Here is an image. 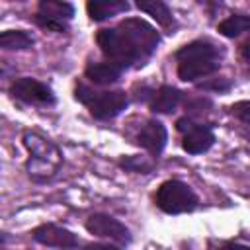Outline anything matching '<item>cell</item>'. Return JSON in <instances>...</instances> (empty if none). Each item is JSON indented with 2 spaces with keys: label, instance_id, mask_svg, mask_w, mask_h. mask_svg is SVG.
<instances>
[{
  "label": "cell",
  "instance_id": "obj_4",
  "mask_svg": "<svg viewBox=\"0 0 250 250\" xmlns=\"http://www.w3.org/2000/svg\"><path fill=\"white\" fill-rule=\"evenodd\" d=\"M74 98L88 105L90 115L100 121H109L117 117L129 104V98L123 90H109V92H94L86 88L84 84H78L74 88Z\"/></svg>",
  "mask_w": 250,
  "mask_h": 250
},
{
  "label": "cell",
  "instance_id": "obj_13",
  "mask_svg": "<svg viewBox=\"0 0 250 250\" xmlns=\"http://www.w3.org/2000/svg\"><path fill=\"white\" fill-rule=\"evenodd\" d=\"M121 72L123 68L105 61V62H88L86 68H84V74L90 82L98 84V86H107V84H113L121 78Z\"/></svg>",
  "mask_w": 250,
  "mask_h": 250
},
{
  "label": "cell",
  "instance_id": "obj_18",
  "mask_svg": "<svg viewBox=\"0 0 250 250\" xmlns=\"http://www.w3.org/2000/svg\"><path fill=\"white\" fill-rule=\"evenodd\" d=\"M119 166L127 172H135V174H148L154 168V162L146 160L145 156H123L119 158Z\"/></svg>",
  "mask_w": 250,
  "mask_h": 250
},
{
  "label": "cell",
  "instance_id": "obj_16",
  "mask_svg": "<svg viewBox=\"0 0 250 250\" xmlns=\"http://www.w3.org/2000/svg\"><path fill=\"white\" fill-rule=\"evenodd\" d=\"M217 31L223 37H227V39H234V37L250 31V16H246V14H232L227 20L219 21Z\"/></svg>",
  "mask_w": 250,
  "mask_h": 250
},
{
  "label": "cell",
  "instance_id": "obj_8",
  "mask_svg": "<svg viewBox=\"0 0 250 250\" xmlns=\"http://www.w3.org/2000/svg\"><path fill=\"white\" fill-rule=\"evenodd\" d=\"M8 92L14 100H20L23 104H33V105H55L57 104V96L53 88L31 76L16 78L10 84Z\"/></svg>",
  "mask_w": 250,
  "mask_h": 250
},
{
  "label": "cell",
  "instance_id": "obj_2",
  "mask_svg": "<svg viewBox=\"0 0 250 250\" xmlns=\"http://www.w3.org/2000/svg\"><path fill=\"white\" fill-rule=\"evenodd\" d=\"M21 143L29 154L25 160V172L29 180L35 184L51 182L62 166V152L59 145L37 131H25L21 135Z\"/></svg>",
  "mask_w": 250,
  "mask_h": 250
},
{
  "label": "cell",
  "instance_id": "obj_23",
  "mask_svg": "<svg viewBox=\"0 0 250 250\" xmlns=\"http://www.w3.org/2000/svg\"><path fill=\"white\" fill-rule=\"evenodd\" d=\"M242 57H244L246 61H250V41L242 45Z\"/></svg>",
  "mask_w": 250,
  "mask_h": 250
},
{
  "label": "cell",
  "instance_id": "obj_1",
  "mask_svg": "<svg viewBox=\"0 0 250 250\" xmlns=\"http://www.w3.org/2000/svg\"><path fill=\"white\" fill-rule=\"evenodd\" d=\"M96 43L109 62L129 68L143 66L160 45V33L143 18H125L115 27L100 29Z\"/></svg>",
  "mask_w": 250,
  "mask_h": 250
},
{
  "label": "cell",
  "instance_id": "obj_9",
  "mask_svg": "<svg viewBox=\"0 0 250 250\" xmlns=\"http://www.w3.org/2000/svg\"><path fill=\"white\" fill-rule=\"evenodd\" d=\"M86 230L94 236L100 238H109L117 244H129L131 242V230L115 217L105 215V213H92L86 223H84Z\"/></svg>",
  "mask_w": 250,
  "mask_h": 250
},
{
  "label": "cell",
  "instance_id": "obj_17",
  "mask_svg": "<svg viewBox=\"0 0 250 250\" xmlns=\"http://www.w3.org/2000/svg\"><path fill=\"white\" fill-rule=\"evenodd\" d=\"M35 43V39L31 37V33L23 31V29H6L0 33V47L4 51H21V49H29Z\"/></svg>",
  "mask_w": 250,
  "mask_h": 250
},
{
  "label": "cell",
  "instance_id": "obj_20",
  "mask_svg": "<svg viewBox=\"0 0 250 250\" xmlns=\"http://www.w3.org/2000/svg\"><path fill=\"white\" fill-rule=\"evenodd\" d=\"M201 90H215V92H227L230 90V82L229 80H215V82H205L199 84Z\"/></svg>",
  "mask_w": 250,
  "mask_h": 250
},
{
  "label": "cell",
  "instance_id": "obj_10",
  "mask_svg": "<svg viewBox=\"0 0 250 250\" xmlns=\"http://www.w3.org/2000/svg\"><path fill=\"white\" fill-rule=\"evenodd\" d=\"M31 236L35 242H39L43 246H55V248H62V250H70V248H76L80 244L78 236L72 230L59 227V225H53V223L39 225L37 229H33Z\"/></svg>",
  "mask_w": 250,
  "mask_h": 250
},
{
  "label": "cell",
  "instance_id": "obj_7",
  "mask_svg": "<svg viewBox=\"0 0 250 250\" xmlns=\"http://www.w3.org/2000/svg\"><path fill=\"white\" fill-rule=\"evenodd\" d=\"M74 16V6L70 2H61V0H39L37 4V14L33 16V21L55 33H64L68 31V21Z\"/></svg>",
  "mask_w": 250,
  "mask_h": 250
},
{
  "label": "cell",
  "instance_id": "obj_21",
  "mask_svg": "<svg viewBox=\"0 0 250 250\" xmlns=\"http://www.w3.org/2000/svg\"><path fill=\"white\" fill-rule=\"evenodd\" d=\"M84 250H121V248L109 242H88L84 244Z\"/></svg>",
  "mask_w": 250,
  "mask_h": 250
},
{
  "label": "cell",
  "instance_id": "obj_3",
  "mask_svg": "<svg viewBox=\"0 0 250 250\" xmlns=\"http://www.w3.org/2000/svg\"><path fill=\"white\" fill-rule=\"evenodd\" d=\"M178 61V78L184 82H195L221 68V51L207 39H195L186 43L174 53Z\"/></svg>",
  "mask_w": 250,
  "mask_h": 250
},
{
  "label": "cell",
  "instance_id": "obj_15",
  "mask_svg": "<svg viewBox=\"0 0 250 250\" xmlns=\"http://www.w3.org/2000/svg\"><path fill=\"white\" fill-rule=\"evenodd\" d=\"M135 6L141 12H146L148 16H152V20H156L158 25H162V27L174 25V14L166 2H162V0H139Z\"/></svg>",
  "mask_w": 250,
  "mask_h": 250
},
{
  "label": "cell",
  "instance_id": "obj_14",
  "mask_svg": "<svg viewBox=\"0 0 250 250\" xmlns=\"http://www.w3.org/2000/svg\"><path fill=\"white\" fill-rule=\"evenodd\" d=\"M129 10V2L125 0H90L86 2V12L92 21H104L117 14Z\"/></svg>",
  "mask_w": 250,
  "mask_h": 250
},
{
  "label": "cell",
  "instance_id": "obj_19",
  "mask_svg": "<svg viewBox=\"0 0 250 250\" xmlns=\"http://www.w3.org/2000/svg\"><path fill=\"white\" fill-rule=\"evenodd\" d=\"M229 111L242 123L250 125V100H240L229 107Z\"/></svg>",
  "mask_w": 250,
  "mask_h": 250
},
{
  "label": "cell",
  "instance_id": "obj_5",
  "mask_svg": "<svg viewBox=\"0 0 250 250\" xmlns=\"http://www.w3.org/2000/svg\"><path fill=\"white\" fill-rule=\"evenodd\" d=\"M154 203L166 215H182L195 211L199 205V197L189 184L182 180H166L158 186Z\"/></svg>",
  "mask_w": 250,
  "mask_h": 250
},
{
  "label": "cell",
  "instance_id": "obj_22",
  "mask_svg": "<svg viewBox=\"0 0 250 250\" xmlns=\"http://www.w3.org/2000/svg\"><path fill=\"white\" fill-rule=\"evenodd\" d=\"M219 250H250L248 244H240V242H225Z\"/></svg>",
  "mask_w": 250,
  "mask_h": 250
},
{
  "label": "cell",
  "instance_id": "obj_6",
  "mask_svg": "<svg viewBox=\"0 0 250 250\" xmlns=\"http://www.w3.org/2000/svg\"><path fill=\"white\" fill-rule=\"evenodd\" d=\"M176 129L182 133V148L188 154H203L215 145L213 125L195 123L191 117H180L176 121Z\"/></svg>",
  "mask_w": 250,
  "mask_h": 250
},
{
  "label": "cell",
  "instance_id": "obj_11",
  "mask_svg": "<svg viewBox=\"0 0 250 250\" xmlns=\"http://www.w3.org/2000/svg\"><path fill=\"white\" fill-rule=\"evenodd\" d=\"M166 143H168V131L164 123L158 119H148L137 135V145L143 146L154 160L162 154V150L166 148Z\"/></svg>",
  "mask_w": 250,
  "mask_h": 250
},
{
  "label": "cell",
  "instance_id": "obj_12",
  "mask_svg": "<svg viewBox=\"0 0 250 250\" xmlns=\"http://www.w3.org/2000/svg\"><path fill=\"white\" fill-rule=\"evenodd\" d=\"M184 100V92L178 90L176 86L162 84L158 90L152 92L150 98V111L152 113H172Z\"/></svg>",
  "mask_w": 250,
  "mask_h": 250
}]
</instances>
